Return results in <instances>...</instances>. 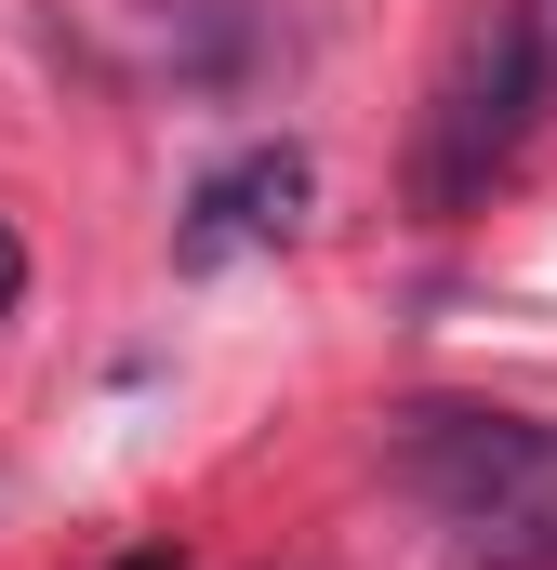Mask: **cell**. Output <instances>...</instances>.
<instances>
[{"instance_id":"cell-1","label":"cell","mask_w":557,"mask_h":570,"mask_svg":"<svg viewBox=\"0 0 557 570\" xmlns=\"http://www.w3.org/2000/svg\"><path fill=\"white\" fill-rule=\"evenodd\" d=\"M385 451H399V491H412L424 518H451V531H478V544L557 531V425H545V412L412 399Z\"/></svg>"},{"instance_id":"cell-2","label":"cell","mask_w":557,"mask_h":570,"mask_svg":"<svg viewBox=\"0 0 557 570\" xmlns=\"http://www.w3.org/2000/svg\"><path fill=\"white\" fill-rule=\"evenodd\" d=\"M545 107H557V80H545V53L518 40V13H478L465 27V53L438 67V94H424V146H412V199L451 226V213H478L505 173H518V146L545 134Z\"/></svg>"},{"instance_id":"cell-3","label":"cell","mask_w":557,"mask_h":570,"mask_svg":"<svg viewBox=\"0 0 557 570\" xmlns=\"http://www.w3.org/2000/svg\"><path fill=\"white\" fill-rule=\"evenodd\" d=\"M305 199H319V173H305V146H240L226 173H199V199H186V266H226V253H266L305 226Z\"/></svg>"},{"instance_id":"cell-4","label":"cell","mask_w":557,"mask_h":570,"mask_svg":"<svg viewBox=\"0 0 557 570\" xmlns=\"http://www.w3.org/2000/svg\"><path fill=\"white\" fill-rule=\"evenodd\" d=\"M505 13H518V40L545 53V80H557V0H505Z\"/></svg>"},{"instance_id":"cell-5","label":"cell","mask_w":557,"mask_h":570,"mask_svg":"<svg viewBox=\"0 0 557 570\" xmlns=\"http://www.w3.org/2000/svg\"><path fill=\"white\" fill-rule=\"evenodd\" d=\"M13 305H27V239L0 226V318H13Z\"/></svg>"},{"instance_id":"cell-6","label":"cell","mask_w":557,"mask_h":570,"mask_svg":"<svg viewBox=\"0 0 557 570\" xmlns=\"http://www.w3.org/2000/svg\"><path fill=\"white\" fill-rule=\"evenodd\" d=\"M107 570H173V544H134V558H107Z\"/></svg>"}]
</instances>
